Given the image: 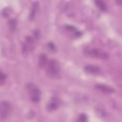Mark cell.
Masks as SVG:
<instances>
[{
    "label": "cell",
    "mask_w": 122,
    "mask_h": 122,
    "mask_svg": "<svg viewBox=\"0 0 122 122\" xmlns=\"http://www.w3.org/2000/svg\"><path fill=\"white\" fill-rule=\"evenodd\" d=\"M46 74L51 79H57L60 76V66L58 62L54 59L48 61L45 67Z\"/></svg>",
    "instance_id": "obj_1"
},
{
    "label": "cell",
    "mask_w": 122,
    "mask_h": 122,
    "mask_svg": "<svg viewBox=\"0 0 122 122\" xmlns=\"http://www.w3.org/2000/svg\"><path fill=\"white\" fill-rule=\"evenodd\" d=\"M84 52L87 56L93 58L106 60L109 57V54L107 51L96 48H87Z\"/></svg>",
    "instance_id": "obj_2"
},
{
    "label": "cell",
    "mask_w": 122,
    "mask_h": 122,
    "mask_svg": "<svg viewBox=\"0 0 122 122\" xmlns=\"http://www.w3.org/2000/svg\"><path fill=\"white\" fill-rule=\"evenodd\" d=\"M27 89L31 101L35 103L39 102L41 98V92L40 90L32 83L27 84Z\"/></svg>",
    "instance_id": "obj_3"
},
{
    "label": "cell",
    "mask_w": 122,
    "mask_h": 122,
    "mask_svg": "<svg viewBox=\"0 0 122 122\" xmlns=\"http://www.w3.org/2000/svg\"><path fill=\"white\" fill-rule=\"evenodd\" d=\"M11 111V105L10 103L5 101L1 102L0 107V121H2L7 119L10 114Z\"/></svg>",
    "instance_id": "obj_4"
},
{
    "label": "cell",
    "mask_w": 122,
    "mask_h": 122,
    "mask_svg": "<svg viewBox=\"0 0 122 122\" xmlns=\"http://www.w3.org/2000/svg\"><path fill=\"white\" fill-rule=\"evenodd\" d=\"M34 39L30 36L26 37L22 46V51L24 55H27L34 48Z\"/></svg>",
    "instance_id": "obj_5"
},
{
    "label": "cell",
    "mask_w": 122,
    "mask_h": 122,
    "mask_svg": "<svg viewBox=\"0 0 122 122\" xmlns=\"http://www.w3.org/2000/svg\"><path fill=\"white\" fill-rule=\"evenodd\" d=\"M61 102L56 97L51 98L47 105V110L49 112H53L57 110L60 106Z\"/></svg>",
    "instance_id": "obj_6"
},
{
    "label": "cell",
    "mask_w": 122,
    "mask_h": 122,
    "mask_svg": "<svg viewBox=\"0 0 122 122\" xmlns=\"http://www.w3.org/2000/svg\"><path fill=\"white\" fill-rule=\"evenodd\" d=\"M84 71L89 74L91 75H99L101 72V68L96 66L92 64H88L84 67Z\"/></svg>",
    "instance_id": "obj_7"
},
{
    "label": "cell",
    "mask_w": 122,
    "mask_h": 122,
    "mask_svg": "<svg viewBox=\"0 0 122 122\" xmlns=\"http://www.w3.org/2000/svg\"><path fill=\"white\" fill-rule=\"evenodd\" d=\"M96 90L105 94H111L114 92V90L111 87L102 84H97L95 85Z\"/></svg>",
    "instance_id": "obj_8"
},
{
    "label": "cell",
    "mask_w": 122,
    "mask_h": 122,
    "mask_svg": "<svg viewBox=\"0 0 122 122\" xmlns=\"http://www.w3.org/2000/svg\"><path fill=\"white\" fill-rule=\"evenodd\" d=\"M39 7V2L37 1L33 2L31 5V9L29 13V19L30 20H32L35 18L38 8Z\"/></svg>",
    "instance_id": "obj_9"
},
{
    "label": "cell",
    "mask_w": 122,
    "mask_h": 122,
    "mask_svg": "<svg viewBox=\"0 0 122 122\" xmlns=\"http://www.w3.org/2000/svg\"><path fill=\"white\" fill-rule=\"evenodd\" d=\"M39 65L41 68H45L48 61V57L45 53H41L39 57Z\"/></svg>",
    "instance_id": "obj_10"
},
{
    "label": "cell",
    "mask_w": 122,
    "mask_h": 122,
    "mask_svg": "<svg viewBox=\"0 0 122 122\" xmlns=\"http://www.w3.org/2000/svg\"><path fill=\"white\" fill-rule=\"evenodd\" d=\"M95 3L97 7L102 11H105L107 10V6L105 3L102 0H95Z\"/></svg>",
    "instance_id": "obj_11"
},
{
    "label": "cell",
    "mask_w": 122,
    "mask_h": 122,
    "mask_svg": "<svg viewBox=\"0 0 122 122\" xmlns=\"http://www.w3.org/2000/svg\"><path fill=\"white\" fill-rule=\"evenodd\" d=\"M9 25L10 29L11 31H13L16 30L17 26V22L16 20L14 19H12L10 20L9 21Z\"/></svg>",
    "instance_id": "obj_12"
},
{
    "label": "cell",
    "mask_w": 122,
    "mask_h": 122,
    "mask_svg": "<svg viewBox=\"0 0 122 122\" xmlns=\"http://www.w3.org/2000/svg\"><path fill=\"white\" fill-rule=\"evenodd\" d=\"M7 78V75L3 73L2 71H0V85H2L5 81Z\"/></svg>",
    "instance_id": "obj_13"
},
{
    "label": "cell",
    "mask_w": 122,
    "mask_h": 122,
    "mask_svg": "<svg viewBox=\"0 0 122 122\" xmlns=\"http://www.w3.org/2000/svg\"><path fill=\"white\" fill-rule=\"evenodd\" d=\"M87 121V116L85 114H81L80 115V116L78 117V120L79 122H86Z\"/></svg>",
    "instance_id": "obj_14"
},
{
    "label": "cell",
    "mask_w": 122,
    "mask_h": 122,
    "mask_svg": "<svg viewBox=\"0 0 122 122\" xmlns=\"http://www.w3.org/2000/svg\"><path fill=\"white\" fill-rule=\"evenodd\" d=\"M48 47L50 51H56V47L54 44L51 42H50L48 44Z\"/></svg>",
    "instance_id": "obj_15"
},
{
    "label": "cell",
    "mask_w": 122,
    "mask_h": 122,
    "mask_svg": "<svg viewBox=\"0 0 122 122\" xmlns=\"http://www.w3.org/2000/svg\"><path fill=\"white\" fill-rule=\"evenodd\" d=\"M10 13V10L9 8H5L3 9V11L2 12V15L4 16H8Z\"/></svg>",
    "instance_id": "obj_16"
},
{
    "label": "cell",
    "mask_w": 122,
    "mask_h": 122,
    "mask_svg": "<svg viewBox=\"0 0 122 122\" xmlns=\"http://www.w3.org/2000/svg\"><path fill=\"white\" fill-rule=\"evenodd\" d=\"M116 3H117V4H118V5H121V4H122V1H121V0H117V1H116Z\"/></svg>",
    "instance_id": "obj_17"
}]
</instances>
